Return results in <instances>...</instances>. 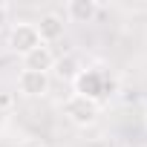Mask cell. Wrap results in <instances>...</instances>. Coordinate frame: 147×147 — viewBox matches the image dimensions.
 I'll return each mask as SVG.
<instances>
[{"label": "cell", "instance_id": "obj_4", "mask_svg": "<svg viewBox=\"0 0 147 147\" xmlns=\"http://www.w3.org/2000/svg\"><path fill=\"white\" fill-rule=\"evenodd\" d=\"M35 46H40V35L35 29V23H15L9 29V49L18 52L20 58L26 52H32Z\"/></svg>", "mask_w": 147, "mask_h": 147}, {"label": "cell", "instance_id": "obj_7", "mask_svg": "<svg viewBox=\"0 0 147 147\" xmlns=\"http://www.w3.org/2000/svg\"><path fill=\"white\" fill-rule=\"evenodd\" d=\"M63 15L69 23H92L98 15V3L95 0H69Z\"/></svg>", "mask_w": 147, "mask_h": 147}, {"label": "cell", "instance_id": "obj_8", "mask_svg": "<svg viewBox=\"0 0 147 147\" xmlns=\"http://www.w3.org/2000/svg\"><path fill=\"white\" fill-rule=\"evenodd\" d=\"M81 69H84V66L78 63V58H75V55H66V58L55 61V72H58L63 81H75V75H78Z\"/></svg>", "mask_w": 147, "mask_h": 147}, {"label": "cell", "instance_id": "obj_11", "mask_svg": "<svg viewBox=\"0 0 147 147\" xmlns=\"http://www.w3.org/2000/svg\"><path fill=\"white\" fill-rule=\"evenodd\" d=\"M144 127H147V113H144Z\"/></svg>", "mask_w": 147, "mask_h": 147}, {"label": "cell", "instance_id": "obj_9", "mask_svg": "<svg viewBox=\"0 0 147 147\" xmlns=\"http://www.w3.org/2000/svg\"><path fill=\"white\" fill-rule=\"evenodd\" d=\"M6 26H9V6L0 3V32H3Z\"/></svg>", "mask_w": 147, "mask_h": 147}, {"label": "cell", "instance_id": "obj_6", "mask_svg": "<svg viewBox=\"0 0 147 147\" xmlns=\"http://www.w3.org/2000/svg\"><path fill=\"white\" fill-rule=\"evenodd\" d=\"M63 18L61 15H55V12H46V15H40V20L35 23V29H38V35H40V43H52V40H58V38H63Z\"/></svg>", "mask_w": 147, "mask_h": 147}, {"label": "cell", "instance_id": "obj_2", "mask_svg": "<svg viewBox=\"0 0 147 147\" xmlns=\"http://www.w3.org/2000/svg\"><path fill=\"white\" fill-rule=\"evenodd\" d=\"M72 90H75V95L81 98H90V101H101L104 92H107V78H104V72L101 69H81L75 81H72Z\"/></svg>", "mask_w": 147, "mask_h": 147}, {"label": "cell", "instance_id": "obj_3", "mask_svg": "<svg viewBox=\"0 0 147 147\" xmlns=\"http://www.w3.org/2000/svg\"><path fill=\"white\" fill-rule=\"evenodd\" d=\"M18 90H20L23 98H46L49 90H52V75H46V72L20 69V72H18Z\"/></svg>", "mask_w": 147, "mask_h": 147}, {"label": "cell", "instance_id": "obj_5", "mask_svg": "<svg viewBox=\"0 0 147 147\" xmlns=\"http://www.w3.org/2000/svg\"><path fill=\"white\" fill-rule=\"evenodd\" d=\"M55 55H52V49L46 46V43H40V46H35L32 52H26L23 58H20V63H23V69H29V72H49L55 69Z\"/></svg>", "mask_w": 147, "mask_h": 147}, {"label": "cell", "instance_id": "obj_1", "mask_svg": "<svg viewBox=\"0 0 147 147\" xmlns=\"http://www.w3.org/2000/svg\"><path fill=\"white\" fill-rule=\"evenodd\" d=\"M63 118L72 124V127H92L98 121V113H101V104L98 101H90V98H81L72 92L66 101H63Z\"/></svg>", "mask_w": 147, "mask_h": 147}, {"label": "cell", "instance_id": "obj_10", "mask_svg": "<svg viewBox=\"0 0 147 147\" xmlns=\"http://www.w3.org/2000/svg\"><path fill=\"white\" fill-rule=\"evenodd\" d=\"M6 121H9V115H6V101L0 98V127H3Z\"/></svg>", "mask_w": 147, "mask_h": 147}]
</instances>
